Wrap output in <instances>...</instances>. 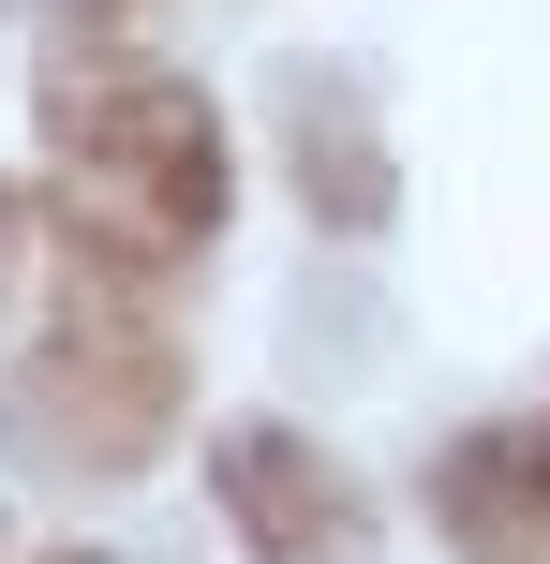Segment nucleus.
Wrapping results in <instances>:
<instances>
[{"instance_id":"obj_2","label":"nucleus","mask_w":550,"mask_h":564,"mask_svg":"<svg viewBox=\"0 0 550 564\" xmlns=\"http://www.w3.org/2000/svg\"><path fill=\"white\" fill-rule=\"evenodd\" d=\"M164 387H179V371H164V341H149V327H75L45 371H30L15 431H45L60 460L105 476V460H149V446H164Z\"/></svg>"},{"instance_id":"obj_3","label":"nucleus","mask_w":550,"mask_h":564,"mask_svg":"<svg viewBox=\"0 0 550 564\" xmlns=\"http://www.w3.org/2000/svg\"><path fill=\"white\" fill-rule=\"evenodd\" d=\"M224 490H238V535H254V550H327V535H343V476H327L298 431H238Z\"/></svg>"},{"instance_id":"obj_1","label":"nucleus","mask_w":550,"mask_h":564,"mask_svg":"<svg viewBox=\"0 0 550 564\" xmlns=\"http://www.w3.org/2000/svg\"><path fill=\"white\" fill-rule=\"evenodd\" d=\"M60 194L105 253H194L224 224V134L179 75H89L60 89Z\"/></svg>"}]
</instances>
